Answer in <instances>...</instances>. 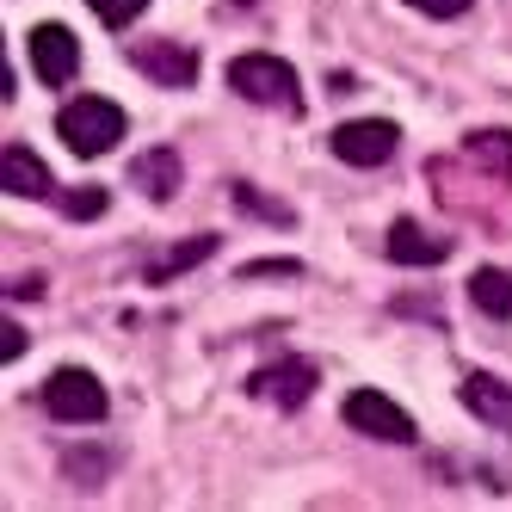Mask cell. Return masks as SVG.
I'll return each instance as SVG.
<instances>
[{
  "instance_id": "1",
  "label": "cell",
  "mask_w": 512,
  "mask_h": 512,
  "mask_svg": "<svg viewBox=\"0 0 512 512\" xmlns=\"http://www.w3.org/2000/svg\"><path fill=\"white\" fill-rule=\"evenodd\" d=\"M124 130H130L124 105L105 99V93H81V99H68L62 112H56V136L68 142V155H81V161L112 155L118 142H124Z\"/></svg>"
},
{
  "instance_id": "2",
  "label": "cell",
  "mask_w": 512,
  "mask_h": 512,
  "mask_svg": "<svg viewBox=\"0 0 512 512\" xmlns=\"http://www.w3.org/2000/svg\"><path fill=\"white\" fill-rule=\"evenodd\" d=\"M229 87L247 99V105H278V112H297L303 105V81H297V68H290L284 56L272 50H247L229 62Z\"/></svg>"
},
{
  "instance_id": "3",
  "label": "cell",
  "mask_w": 512,
  "mask_h": 512,
  "mask_svg": "<svg viewBox=\"0 0 512 512\" xmlns=\"http://www.w3.org/2000/svg\"><path fill=\"white\" fill-rule=\"evenodd\" d=\"M38 401H44V414L62 420V426H93V420H105V408H112V395H105V383L87 371V364H62V371H50Z\"/></svg>"
},
{
  "instance_id": "4",
  "label": "cell",
  "mask_w": 512,
  "mask_h": 512,
  "mask_svg": "<svg viewBox=\"0 0 512 512\" xmlns=\"http://www.w3.org/2000/svg\"><path fill=\"white\" fill-rule=\"evenodd\" d=\"M340 420L352 432H364V438H377V445H414V438H420L414 414L401 408L395 395H383V389H352L340 401Z\"/></svg>"
},
{
  "instance_id": "5",
  "label": "cell",
  "mask_w": 512,
  "mask_h": 512,
  "mask_svg": "<svg viewBox=\"0 0 512 512\" xmlns=\"http://www.w3.org/2000/svg\"><path fill=\"white\" fill-rule=\"evenodd\" d=\"M315 383H321V371L309 358H272V364H260V371L247 377V395L272 401V408H284V414H297L303 401L315 395Z\"/></svg>"
},
{
  "instance_id": "6",
  "label": "cell",
  "mask_w": 512,
  "mask_h": 512,
  "mask_svg": "<svg viewBox=\"0 0 512 512\" xmlns=\"http://www.w3.org/2000/svg\"><path fill=\"white\" fill-rule=\"evenodd\" d=\"M25 56H31V68H38V81L44 87H68L81 75V38L68 25H31V38H25Z\"/></svg>"
},
{
  "instance_id": "7",
  "label": "cell",
  "mask_w": 512,
  "mask_h": 512,
  "mask_svg": "<svg viewBox=\"0 0 512 512\" xmlns=\"http://www.w3.org/2000/svg\"><path fill=\"white\" fill-rule=\"evenodd\" d=\"M395 149H401V130H395L389 118H346V124L334 130V155H340L346 167H383Z\"/></svg>"
},
{
  "instance_id": "8",
  "label": "cell",
  "mask_w": 512,
  "mask_h": 512,
  "mask_svg": "<svg viewBox=\"0 0 512 512\" xmlns=\"http://www.w3.org/2000/svg\"><path fill=\"white\" fill-rule=\"evenodd\" d=\"M130 62H136V75H149V81H161V87H192V81H198V56H192L186 44H173V38L136 44Z\"/></svg>"
},
{
  "instance_id": "9",
  "label": "cell",
  "mask_w": 512,
  "mask_h": 512,
  "mask_svg": "<svg viewBox=\"0 0 512 512\" xmlns=\"http://www.w3.org/2000/svg\"><path fill=\"white\" fill-rule=\"evenodd\" d=\"M463 408L482 426H494V432L512 438V383H500L494 371H469L463 377Z\"/></svg>"
},
{
  "instance_id": "10",
  "label": "cell",
  "mask_w": 512,
  "mask_h": 512,
  "mask_svg": "<svg viewBox=\"0 0 512 512\" xmlns=\"http://www.w3.org/2000/svg\"><path fill=\"white\" fill-rule=\"evenodd\" d=\"M0 192L13 198H56V179L50 167L25 149V142H13V149H0Z\"/></svg>"
},
{
  "instance_id": "11",
  "label": "cell",
  "mask_w": 512,
  "mask_h": 512,
  "mask_svg": "<svg viewBox=\"0 0 512 512\" xmlns=\"http://www.w3.org/2000/svg\"><path fill=\"white\" fill-rule=\"evenodd\" d=\"M383 247H389V260H395V266H438V260L451 253V241H445V235H426L414 216H395Z\"/></svg>"
},
{
  "instance_id": "12",
  "label": "cell",
  "mask_w": 512,
  "mask_h": 512,
  "mask_svg": "<svg viewBox=\"0 0 512 512\" xmlns=\"http://www.w3.org/2000/svg\"><path fill=\"white\" fill-rule=\"evenodd\" d=\"M179 179H186V167H179L173 149H149V155L130 161V186H136L142 198H155V204H167V198L179 192Z\"/></svg>"
},
{
  "instance_id": "13",
  "label": "cell",
  "mask_w": 512,
  "mask_h": 512,
  "mask_svg": "<svg viewBox=\"0 0 512 512\" xmlns=\"http://www.w3.org/2000/svg\"><path fill=\"white\" fill-rule=\"evenodd\" d=\"M216 247H223L216 235H186V241H173V247L161 253V260H149V266H142V278H149V284H173V278H186L192 266H204Z\"/></svg>"
},
{
  "instance_id": "14",
  "label": "cell",
  "mask_w": 512,
  "mask_h": 512,
  "mask_svg": "<svg viewBox=\"0 0 512 512\" xmlns=\"http://www.w3.org/2000/svg\"><path fill=\"white\" fill-rule=\"evenodd\" d=\"M463 161H469L475 173L500 179V186H512V130H475V136L463 142Z\"/></svg>"
},
{
  "instance_id": "15",
  "label": "cell",
  "mask_w": 512,
  "mask_h": 512,
  "mask_svg": "<svg viewBox=\"0 0 512 512\" xmlns=\"http://www.w3.org/2000/svg\"><path fill=\"white\" fill-rule=\"evenodd\" d=\"M469 303L488 321H512V272H500V266L469 272Z\"/></svg>"
},
{
  "instance_id": "16",
  "label": "cell",
  "mask_w": 512,
  "mask_h": 512,
  "mask_svg": "<svg viewBox=\"0 0 512 512\" xmlns=\"http://www.w3.org/2000/svg\"><path fill=\"white\" fill-rule=\"evenodd\" d=\"M56 198H62L68 223H93V216L112 210V192H105V186H75V192H56Z\"/></svg>"
},
{
  "instance_id": "17",
  "label": "cell",
  "mask_w": 512,
  "mask_h": 512,
  "mask_svg": "<svg viewBox=\"0 0 512 512\" xmlns=\"http://www.w3.org/2000/svg\"><path fill=\"white\" fill-rule=\"evenodd\" d=\"M87 7L99 13V25L124 31V25H136V19H142V7H149V0H87Z\"/></svg>"
},
{
  "instance_id": "18",
  "label": "cell",
  "mask_w": 512,
  "mask_h": 512,
  "mask_svg": "<svg viewBox=\"0 0 512 512\" xmlns=\"http://www.w3.org/2000/svg\"><path fill=\"white\" fill-rule=\"evenodd\" d=\"M62 463H68V475H75L81 488H93V482H105V463H112V457H99V451H68Z\"/></svg>"
},
{
  "instance_id": "19",
  "label": "cell",
  "mask_w": 512,
  "mask_h": 512,
  "mask_svg": "<svg viewBox=\"0 0 512 512\" xmlns=\"http://www.w3.org/2000/svg\"><path fill=\"white\" fill-rule=\"evenodd\" d=\"M235 198H241L247 210H260V216H266V223H278V229H290V223H297V216H290L284 204H272V198H260V192H253V186H235Z\"/></svg>"
},
{
  "instance_id": "20",
  "label": "cell",
  "mask_w": 512,
  "mask_h": 512,
  "mask_svg": "<svg viewBox=\"0 0 512 512\" xmlns=\"http://www.w3.org/2000/svg\"><path fill=\"white\" fill-rule=\"evenodd\" d=\"M414 13H426V19H463L469 13V0H408Z\"/></svg>"
},
{
  "instance_id": "21",
  "label": "cell",
  "mask_w": 512,
  "mask_h": 512,
  "mask_svg": "<svg viewBox=\"0 0 512 512\" xmlns=\"http://www.w3.org/2000/svg\"><path fill=\"white\" fill-rule=\"evenodd\" d=\"M19 352H25V327L7 315V358H19Z\"/></svg>"
}]
</instances>
